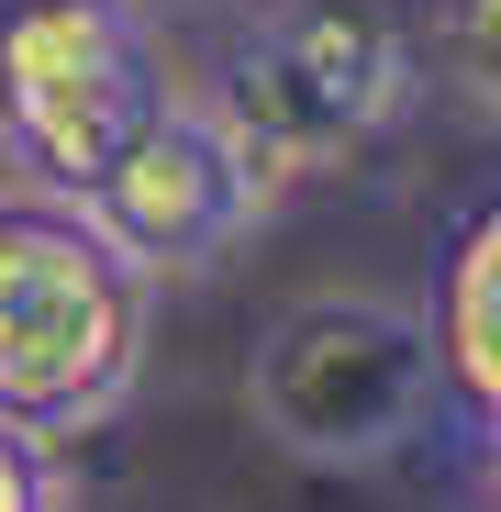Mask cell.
I'll return each instance as SVG.
<instances>
[{"mask_svg":"<svg viewBox=\"0 0 501 512\" xmlns=\"http://www.w3.org/2000/svg\"><path fill=\"white\" fill-rule=\"evenodd\" d=\"M223 134L245 145V167L268 179V201L357 167L368 145H390L424 101V34H401L379 0H268L245 45L212 67Z\"/></svg>","mask_w":501,"mask_h":512,"instance_id":"cell-1","label":"cell"},{"mask_svg":"<svg viewBox=\"0 0 501 512\" xmlns=\"http://www.w3.org/2000/svg\"><path fill=\"white\" fill-rule=\"evenodd\" d=\"M145 323L156 279H134L78 201L45 190L0 201V423L45 446L112 423L145 379Z\"/></svg>","mask_w":501,"mask_h":512,"instance_id":"cell-2","label":"cell"},{"mask_svg":"<svg viewBox=\"0 0 501 512\" xmlns=\"http://www.w3.org/2000/svg\"><path fill=\"white\" fill-rule=\"evenodd\" d=\"M446 401L457 390L435 357V312L390 290H312L245 346V412L301 468H390L435 435Z\"/></svg>","mask_w":501,"mask_h":512,"instance_id":"cell-3","label":"cell"},{"mask_svg":"<svg viewBox=\"0 0 501 512\" xmlns=\"http://www.w3.org/2000/svg\"><path fill=\"white\" fill-rule=\"evenodd\" d=\"M167 67L134 0H0V145L23 190L78 201L156 123Z\"/></svg>","mask_w":501,"mask_h":512,"instance_id":"cell-4","label":"cell"},{"mask_svg":"<svg viewBox=\"0 0 501 512\" xmlns=\"http://www.w3.org/2000/svg\"><path fill=\"white\" fill-rule=\"evenodd\" d=\"M78 212L134 279H201L268 223V179L245 167V145L223 134L201 90H167L156 123L78 190Z\"/></svg>","mask_w":501,"mask_h":512,"instance_id":"cell-5","label":"cell"},{"mask_svg":"<svg viewBox=\"0 0 501 512\" xmlns=\"http://www.w3.org/2000/svg\"><path fill=\"white\" fill-rule=\"evenodd\" d=\"M435 357H446V390L490 423L501 412V201H479L446 256H435Z\"/></svg>","mask_w":501,"mask_h":512,"instance_id":"cell-6","label":"cell"},{"mask_svg":"<svg viewBox=\"0 0 501 512\" xmlns=\"http://www.w3.org/2000/svg\"><path fill=\"white\" fill-rule=\"evenodd\" d=\"M424 67L479 123H501V0H435L424 12Z\"/></svg>","mask_w":501,"mask_h":512,"instance_id":"cell-7","label":"cell"},{"mask_svg":"<svg viewBox=\"0 0 501 512\" xmlns=\"http://www.w3.org/2000/svg\"><path fill=\"white\" fill-rule=\"evenodd\" d=\"M0 512H67V457L23 423H0Z\"/></svg>","mask_w":501,"mask_h":512,"instance_id":"cell-8","label":"cell"},{"mask_svg":"<svg viewBox=\"0 0 501 512\" xmlns=\"http://www.w3.org/2000/svg\"><path fill=\"white\" fill-rule=\"evenodd\" d=\"M468 501H479V512H501V412L479 423V457H468Z\"/></svg>","mask_w":501,"mask_h":512,"instance_id":"cell-9","label":"cell"},{"mask_svg":"<svg viewBox=\"0 0 501 512\" xmlns=\"http://www.w3.org/2000/svg\"><path fill=\"white\" fill-rule=\"evenodd\" d=\"M12 190H23V167H12V145H0V201H12Z\"/></svg>","mask_w":501,"mask_h":512,"instance_id":"cell-10","label":"cell"}]
</instances>
